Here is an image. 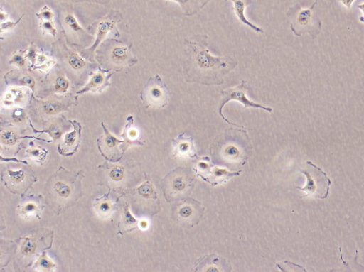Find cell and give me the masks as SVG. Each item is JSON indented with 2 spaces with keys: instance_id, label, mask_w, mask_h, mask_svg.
Segmentation results:
<instances>
[{
  "instance_id": "ba28073f",
  "label": "cell",
  "mask_w": 364,
  "mask_h": 272,
  "mask_svg": "<svg viewBox=\"0 0 364 272\" xmlns=\"http://www.w3.org/2000/svg\"><path fill=\"white\" fill-rule=\"evenodd\" d=\"M140 96L146 107L154 109L166 107L169 101L168 87L159 75L148 80Z\"/></svg>"
},
{
  "instance_id": "9c48e42d",
  "label": "cell",
  "mask_w": 364,
  "mask_h": 272,
  "mask_svg": "<svg viewBox=\"0 0 364 272\" xmlns=\"http://www.w3.org/2000/svg\"><path fill=\"white\" fill-rule=\"evenodd\" d=\"M247 89L248 85L246 80H242V82L237 86L229 87L226 89H221V99L218 106V113L221 118L229 124L240 128H244L242 126H238L236 124H233L229 121L223 114L222 109L223 107L228 102L232 100H236L242 104L245 109L251 107L255 109H262L268 112L272 111V109L271 107H264L262 104H259V103L255 102L247 99V97L245 96V93Z\"/></svg>"
},
{
  "instance_id": "5b68a950",
  "label": "cell",
  "mask_w": 364,
  "mask_h": 272,
  "mask_svg": "<svg viewBox=\"0 0 364 272\" xmlns=\"http://www.w3.org/2000/svg\"><path fill=\"white\" fill-rule=\"evenodd\" d=\"M317 1L316 0L309 9L296 4L288 10L287 16L290 20V28L294 35L301 36L308 33L312 38H315L320 33L321 24L315 11Z\"/></svg>"
},
{
  "instance_id": "e0dca14e",
  "label": "cell",
  "mask_w": 364,
  "mask_h": 272,
  "mask_svg": "<svg viewBox=\"0 0 364 272\" xmlns=\"http://www.w3.org/2000/svg\"><path fill=\"white\" fill-rule=\"evenodd\" d=\"M89 82L82 89L77 92L82 94L87 92H101L104 88L109 85V79L112 74H108V70L99 69L97 72H92Z\"/></svg>"
},
{
  "instance_id": "ac0fdd59",
  "label": "cell",
  "mask_w": 364,
  "mask_h": 272,
  "mask_svg": "<svg viewBox=\"0 0 364 272\" xmlns=\"http://www.w3.org/2000/svg\"><path fill=\"white\" fill-rule=\"evenodd\" d=\"M225 1H232L233 2V10L240 23L249 26L257 33H264V30L256 26L250 22L245 16V9L247 6L252 3V0H225Z\"/></svg>"
},
{
  "instance_id": "8fae6325",
  "label": "cell",
  "mask_w": 364,
  "mask_h": 272,
  "mask_svg": "<svg viewBox=\"0 0 364 272\" xmlns=\"http://www.w3.org/2000/svg\"><path fill=\"white\" fill-rule=\"evenodd\" d=\"M2 180L5 185L13 193H22L35 181L34 175L24 170L13 171L8 170L2 173Z\"/></svg>"
},
{
  "instance_id": "4fadbf2b",
  "label": "cell",
  "mask_w": 364,
  "mask_h": 272,
  "mask_svg": "<svg viewBox=\"0 0 364 272\" xmlns=\"http://www.w3.org/2000/svg\"><path fill=\"white\" fill-rule=\"evenodd\" d=\"M122 14L119 11H111L108 15L102 18L97 23V37L92 46L87 50L90 58L100 42L106 37L107 33L114 28L116 23L122 19Z\"/></svg>"
},
{
  "instance_id": "2e32d148",
  "label": "cell",
  "mask_w": 364,
  "mask_h": 272,
  "mask_svg": "<svg viewBox=\"0 0 364 272\" xmlns=\"http://www.w3.org/2000/svg\"><path fill=\"white\" fill-rule=\"evenodd\" d=\"M175 156L180 158L196 157V150L191 137L186 136L183 133L172 140Z\"/></svg>"
},
{
  "instance_id": "4316f807",
  "label": "cell",
  "mask_w": 364,
  "mask_h": 272,
  "mask_svg": "<svg viewBox=\"0 0 364 272\" xmlns=\"http://www.w3.org/2000/svg\"><path fill=\"white\" fill-rule=\"evenodd\" d=\"M68 82L63 77L60 76L57 78L55 82L56 89L59 92H64L68 87Z\"/></svg>"
},
{
  "instance_id": "52a82bcc",
  "label": "cell",
  "mask_w": 364,
  "mask_h": 272,
  "mask_svg": "<svg viewBox=\"0 0 364 272\" xmlns=\"http://www.w3.org/2000/svg\"><path fill=\"white\" fill-rule=\"evenodd\" d=\"M204 207L198 200L186 197L176 205L172 218L181 226L191 228L198 224L203 217Z\"/></svg>"
},
{
  "instance_id": "603a6c76",
  "label": "cell",
  "mask_w": 364,
  "mask_h": 272,
  "mask_svg": "<svg viewBox=\"0 0 364 272\" xmlns=\"http://www.w3.org/2000/svg\"><path fill=\"white\" fill-rule=\"evenodd\" d=\"M40 28L43 30V33H49L53 36H55L56 30L53 20L51 21H41Z\"/></svg>"
},
{
  "instance_id": "d6a6232c",
  "label": "cell",
  "mask_w": 364,
  "mask_h": 272,
  "mask_svg": "<svg viewBox=\"0 0 364 272\" xmlns=\"http://www.w3.org/2000/svg\"><path fill=\"white\" fill-rule=\"evenodd\" d=\"M100 210L103 212H107L109 210V204L107 202H104L100 207Z\"/></svg>"
},
{
  "instance_id": "484cf974",
  "label": "cell",
  "mask_w": 364,
  "mask_h": 272,
  "mask_svg": "<svg viewBox=\"0 0 364 272\" xmlns=\"http://www.w3.org/2000/svg\"><path fill=\"white\" fill-rule=\"evenodd\" d=\"M68 61L72 67L75 70L82 68L85 65L83 60L75 54L71 55Z\"/></svg>"
},
{
  "instance_id": "f1b7e54d",
  "label": "cell",
  "mask_w": 364,
  "mask_h": 272,
  "mask_svg": "<svg viewBox=\"0 0 364 272\" xmlns=\"http://www.w3.org/2000/svg\"><path fill=\"white\" fill-rule=\"evenodd\" d=\"M123 174V169L120 167L115 168L110 173L112 178L115 180H119L122 178Z\"/></svg>"
},
{
  "instance_id": "8992f818",
  "label": "cell",
  "mask_w": 364,
  "mask_h": 272,
  "mask_svg": "<svg viewBox=\"0 0 364 272\" xmlns=\"http://www.w3.org/2000/svg\"><path fill=\"white\" fill-rule=\"evenodd\" d=\"M306 163V167L299 170L306 175V185L303 187H296L306 193L301 197L313 196L320 199L326 198L329 194L331 180L324 171L311 161H307Z\"/></svg>"
},
{
  "instance_id": "ffe728a7",
  "label": "cell",
  "mask_w": 364,
  "mask_h": 272,
  "mask_svg": "<svg viewBox=\"0 0 364 272\" xmlns=\"http://www.w3.org/2000/svg\"><path fill=\"white\" fill-rule=\"evenodd\" d=\"M110 59L112 64L121 67L130 62L135 63L137 60L134 58H129L127 48L125 46H115L111 51Z\"/></svg>"
},
{
  "instance_id": "7402d4cb",
  "label": "cell",
  "mask_w": 364,
  "mask_h": 272,
  "mask_svg": "<svg viewBox=\"0 0 364 272\" xmlns=\"http://www.w3.org/2000/svg\"><path fill=\"white\" fill-rule=\"evenodd\" d=\"M39 204H41V202H38V204L35 203L33 201H31L30 202H26L23 206L21 211L22 212L23 214H29L31 212L39 213L41 210V209H40L39 207L38 206L39 205Z\"/></svg>"
},
{
  "instance_id": "d6986e66",
  "label": "cell",
  "mask_w": 364,
  "mask_h": 272,
  "mask_svg": "<svg viewBox=\"0 0 364 272\" xmlns=\"http://www.w3.org/2000/svg\"><path fill=\"white\" fill-rule=\"evenodd\" d=\"M172 1L179 4L183 13L192 16L199 12L211 0H165Z\"/></svg>"
},
{
  "instance_id": "9a60e30c",
  "label": "cell",
  "mask_w": 364,
  "mask_h": 272,
  "mask_svg": "<svg viewBox=\"0 0 364 272\" xmlns=\"http://www.w3.org/2000/svg\"><path fill=\"white\" fill-rule=\"evenodd\" d=\"M194 271H230L231 266L223 258L211 254L206 256L194 266Z\"/></svg>"
},
{
  "instance_id": "6da1fadb",
  "label": "cell",
  "mask_w": 364,
  "mask_h": 272,
  "mask_svg": "<svg viewBox=\"0 0 364 272\" xmlns=\"http://www.w3.org/2000/svg\"><path fill=\"white\" fill-rule=\"evenodd\" d=\"M207 35H195L184 40L183 72L189 83L220 85L224 77L236 67L237 62L230 56H213L208 49Z\"/></svg>"
},
{
  "instance_id": "836d02e7",
  "label": "cell",
  "mask_w": 364,
  "mask_h": 272,
  "mask_svg": "<svg viewBox=\"0 0 364 272\" xmlns=\"http://www.w3.org/2000/svg\"><path fill=\"white\" fill-rule=\"evenodd\" d=\"M358 8L363 11V16H361L359 19L361 22L364 23V4H358Z\"/></svg>"
},
{
  "instance_id": "83f0119b",
  "label": "cell",
  "mask_w": 364,
  "mask_h": 272,
  "mask_svg": "<svg viewBox=\"0 0 364 272\" xmlns=\"http://www.w3.org/2000/svg\"><path fill=\"white\" fill-rule=\"evenodd\" d=\"M123 221L124 222V223L126 222L125 226L127 227H131L132 229H134L133 227L136 226V224L137 222L136 220L129 214V212L127 210H126L125 217Z\"/></svg>"
},
{
  "instance_id": "5bb4252c",
  "label": "cell",
  "mask_w": 364,
  "mask_h": 272,
  "mask_svg": "<svg viewBox=\"0 0 364 272\" xmlns=\"http://www.w3.org/2000/svg\"><path fill=\"white\" fill-rule=\"evenodd\" d=\"M73 124L74 130L65 134L63 141L58 145V152L63 156L74 154L80 146L81 125L76 121H69Z\"/></svg>"
},
{
  "instance_id": "30bf717a",
  "label": "cell",
  "mask_w": 364,
  "mask_h": 272,
  "mask_svg": "<svg viewBox=\"0 0 364 272\" xmlns=\"http://www.w3.org/2000/svg\"><path fill=\"white\" fill-rule=\"evenodd\" d=\"M193 170L197 176L213 186L225 182L232 177L239 175L241 171L230 172L219 168L217 165L210 163L208 157L196 160L193 163Z\"/></svg>"
},
{
  "instance_id": "f546056e",
  "label": "cell",
  "mask_w": 364,
  "mask_h": 272,
  "mask_svg": "<svg viewBox=\"0 0 364 272\" xmlns=\"http://www.w3.org/2000/svg\"><path fill=\"white\" fill-rule=\"evenodd\" d=\"M20 19H21V18L16 22L10 21V22L1 23V33L4 31V30L8 31V30L12 29L18 23Z\"/></svg>"
},
{
  "instance_id": "d4e9b609",
  "label": "cell",
  "mask_w": 364,
  "mask_h": 272,
  "mask_svg": "<svg viewBox=\"0 0 364 272\" xmlns=\"http://www.w3.org/2000/svg\"><path fill=\"white\" fill-rule=\"evenodd\" d=\"M63 106L60 104L59 102H46L44 103L43 108L45 111L48 114H53L59 110L62 109Z\"/></svg>"
},
{
  "instance_id": "44dd1931",
  "label": "cell",
  "mask_w": 364,
  "mask_h": 272,
  "mask_svg": "<svg viewBox=\"0 0 364 272\" xmlns=\"http://www.w3.org/2000/svg\"><path fill=\"white\" fill-rule=\"evenodd\" d=\"M64 22L70 29L75 31L82 30V28L80 26L75 16L71 13L65 14L64 16Z\"/></svg>"
},
{
  "instance_id": "cb8c5ba5",
  "label": "cell",
  "mask_w": 364,
  "mask_h": 272,
  "mask_svg": "<svg viewBox=\"0 0 364 272\" xmlns=\"http://www.w3.org/2000/svg\"><path fill=\"white\" fill-rule=\"evenodd\" d=\"M36 16L41 21H51L53 18V13L48 6H44L39 13H36Z\"/></svg>"
},
{
  "instance_id": "277c9868",
  "label": "cell",
  "mask_w": 364,
  "mask_h": 272,
  "mask_svg": "<svg viewBox=\"0 0 364 272\" xmlns=\"http://www.w3.org/2000/svg\"><path fill=\"white\" fill-rule=\"evenodd\" d=\"M194 184V171L186 167L173 170L161 180L162 190L167 202L186 198L192 191Z\"/></svg>"
},
{
  "instance_id": "7a4b0ae2",
  "label": "cell",
  "mask_w": 364,
  "mask_h": 272,
  "mask_svg": "<svg viewBox=\"0 0 364 272\" xmlns=\"http://www.w3.org/2000/svg\"><path fill=\"white\" fill-rule=\"evenodd\" d=\"M252 148L246 130L230 128L217 136L210 146L212 161L221 166L244 165Z\"/></svg>"
},
{
  "instance_id": "7c38bea8",
  "label": "cell",
  "mask_w": 364,
  "mask_h": 272,
  "mask_svg": "<svg viewBox=\"0 0 364 272\" xmlns=\"http://www.w3.org/2000/svg\"><path fill=\"white\" fill-rule=\"evenodd\" d=\"M102 128L105 131L104 136L97 139V145L102 155L107 160L111 161H118L122 158L124 152L121 151L124 141H122L112 136L102 123Z\"/></svg>"
},
{
  "instance_id": "4dcf8cb0",
  "label": "cell",
  "mask_w": 364,
  "mask_h": 272,
  "mask_svg": "<svg viewBox=\"0 0 364 272\" xmlns=\"http://www.w3.org/2000/svg\"><path fill=\"white\" fill-rule=\"evenodd\" d=\"M11 62V63L15 64L18 66H21L24 63V60H23V58L18 55L14 56Z\"/></svg>"
},
{
  "instance_id": "3957f363",
  "label": "cell",
  "mask_w": 364,
  "mask_h": 272,
  "mask_svg": "<svg viewBox=\"0 0 364 272\" xmlns=\"http://www.w3.org/2000/svg\"><path fill=\"white\" fill-rule=\"evenodd\" d=\"M80 172H72L60 167L44 186L47 203L57 212H62L75 205L80 197Z\"/></svg>"
},
{
  "instance_id": "1f68e13d",
  "label": "cell",
  "mask_w": 364,
  "mask_h": 272,
  "mask_svg": "<svg viewBox=\"0 0 364 272\" xmlns=\"http://www.w3.org/2000/svg\"><path fill=\"white\" fill-rule=\"evenodd\" d=\"M338 1L341 2L342 4H343L346 8L350 9L351 6V4L354 0H338Z\"/></svg>"
}]
</instances>
